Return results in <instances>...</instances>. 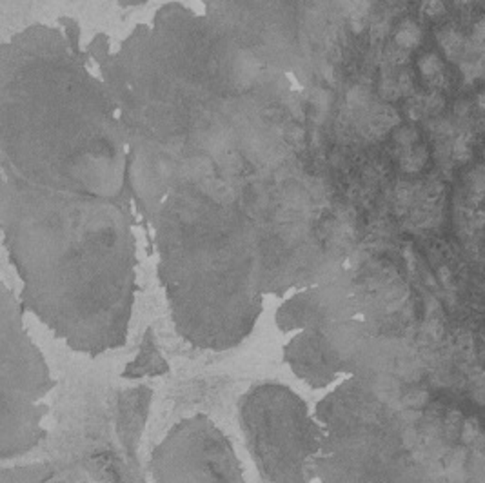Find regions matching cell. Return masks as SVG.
<instances>
[{"label": "cell", "instance_id": "3957f363", "mask_svg": "<svg viewBox=\"0 0 485 483\" xmlns=\"http://www.w3.org/2000/svg\"><path fill=\"white\" fill-rule=\"evenodd\" d=\"M238 424L262 483H311L324 425L284 384L253 385L238 400Z\"/></svg>", "mask_w": 485, "mask_h": 483}, {"label": "cell", "instance_id": "9c48e42d", "mask_svg": "<svg viewBox=\"0 0 485 483\" xmlns=\"http://www.w3.org/2000/svg\"><path fill=\"white\" fill-rule=\"evenodd\" d=\"M420 41H422V31H420V27L414 22H411V20H404V22L395 29V38H392V42L397 46H400V48H404V50L411 51L414 50V48H418Z\"/></svg>", "mask_w": 485, "mask_h": 483}, {"label": "cell", "instance_id": "7c38bea8", "mask_svg": "<svg viewBox=\"0 0 485 483\" xmlns=\"http://www.w3.org/2000/svg\"><path fill=\"white\" fill-rule=\"evenodd\" d=\"M423 15L428 17H438V15L445 13V4L444 0H422V6H420Z\"/></svg>", "mask_w": 485, "mask_h": 483}, {"label": "cell", "instance_id": "5bb4252c", "mask_svg": "<svg viewBox=\"0 0 485 483\" xmlns=\"http://www.w3.org/2000/svg\"><path fill=\"white\" fill-rule=\"evenodd\" d=\"M478 106L485 111V93H481L480 97H478Z\"/></svg>", "mask_w": 485, "mask_h": 483}, {"label": "cell", "instance_id": "4fadbf2b", "mask_svg": "<svg viewBox=\"0 0 485 483\" xmlns=\"http://www.w3.org/2000/svg\"><path fill=\"white\" fill-rule=\"evenodd\" d=\"M471 41L480 46L481 50H485V18H481L480 22L474 26V33H472Z\"/></svg>", "mask_w": 485, "mask_h": 483}, {"label": "cell", "instance_id": "ba28073f", "mask_svg": "<svg viewBox=\"0 0 485 483\" xmlns=\"http://www.w3.org/2000/svg\"><path fill=\"white\" fill-rule=\"evenodd\" d=\"M428 162V149L423 146L414 144L411 148L402 149L400 153V167L405 173H418Z\"/></svg>", "mask_w": 485, "mask_h": 483}, {"label": "cell", "instance_id": "6da1fadb", "mask_svg": "<svg viewBox=\"0 0 485 483\" xmlns=\"http://www.w3.org/2000/svg\"><path fill=\"white\" fill-rule=\"evenodd\" d=\"M102 80L156 246L260 258L275 293L333 264L343 216L309 148L302 93L280 67L170 4L104 60Z\"/></svg>", "mask_w": 485, "mask_h": 483}, {"label": "cell", "instance_id": "5b68a950", "mask_svg": "<svg viewBox=\"0 0 485 483\" xmlns=\"http://www.w3.org/2000/svg\"><path fill=\"white\" fill-rule=\"evenodd\" d=\"M153 483H247L231 440L207 414L171 427L149 458Z\"/></svg>", "mask_w": 485, "mask_h": 483}, {"label": "cell", "instance_id": "8fae6325", "mask_svg": "<svg viewBox=\"0 0 485 483\" xmlns=\"http://www.w3.org/2000/svg\"><path fill=\"white\" fill-rule=\"evenodd\" d=\"M454 160L458 162H467L469 157H471V149H469V136L467 134H458L454 139L453 144V151H451Z\"/></svg>", "mask_w": 485, "mask_h": 483}, {"label": "cell", "instance_id": "277c9868", "mask_svg": "<svg viewBox=\"0 0 485 483\" xmlns=\"http://www.w3.org/2000/svg\"><path fill=\"white\" fill-rule=\"evenodd\" d=\"M26 307L8 286L0 293V456L18 458L46 438V398L57 387L24 323Z\"/></svg>", "mask_w": 485, "mask_h": 483}, {"label": "cell", "instance_id": "8992f818", "mask_svg": "<svg viewBox=\"0 0 485 483\" xmlns=\"http://www.w3.org/2000/svg\"><path fill=\"white\" fill-rule=\"evenodd\" d=\"M168 371H170V365L162 356L155 335H153L151 329H147L142 344L137 351V356L133 358V362L125 365L122 376L128 380H140V378H147V376L165 374Z\"/></svg>", "mask_w": 485, "mask_h": 483}, {"label": "cell", "instance_id": "30bf717a", "mask_svg": "<svg viewBox=\"0 0 485 483\" xmlns=\"http://www.w3.org/2000/svg\"><path fill=\"white\" fill-rule=\"evenodd\" d=\"M418 69L425 76V80L431 82L432 85H440L444 82V67H442L440 59L435 53H428L420 57Z\"/></svg>", "mask_w": 485, "mask_h": 483}, {"label": "cell", "instance_id": "52a82bcc", "mask_svg": "<svg viewBox=\"0 0 485 483\" xmlns=\"http://www.w3.org/2000/svg\"><path fill=\"white\" fill-rule=\"evenodd\" d=\"M438 41H440L442 50H444L445 57L449 60H462L463 51H465V44L467 41L454 29H444L438 33Z\"/></svg>", "mask_w": 485, "mask_h": 483}, {"label": "cell", "instance_id": "7a4b0ae2", "mask_svg": "<svg viewBox=\"0 0 485 483\" xmlns=\"http://www.w3.org/2000/svg\"><path fill=\"white\" fill-rule=\"evenodd\" d=\"M73 42L36 24L2 46V229L26 311L98 356L130 331L133 192L115 102Z\"/></svg>", "mask_w": 485, "mask_h": 483}]
</instances>
